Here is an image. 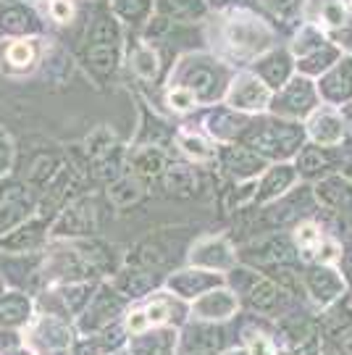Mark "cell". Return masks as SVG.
I'll return each instance as SVG.
<instances>
[{
  "label": "cell",
  "instance_id": "cell-19",
  "mask_svg": "<svg viewBox=\"0 0 352 355\" xmlns=\"http://www.w3.org/2000/svg\"><path fill=\"white\" fill-rule=\"evenodd\" d=\"M227 345V331L218 324L195 321L184 329V350L187 355H218Z\"/></svg>",
  "mask_w": 352,
  "mask_h": 355
},
{
  "label": "cell",
  "instance_id": "cell-43",
  "mask_svg": "<svg viewBox=\"0 0 352 355\" xmlns=\"http://www.w3.org/2000/svg\"><path fill=\"white\" fill-rule=\"evenodd\" d=\"M126 329L132 331V334H142V331L150 329V324H148L145 313H142V311H137V313H132V316L126 318Z\"/></svg>",
  "mask_w": 352,
  "mask_h": 355
},
{
  "label": "cell",
  "instance_id": "cell-33",
  "mask_svg": "<svg viewBox=\"0 0 352 355\" xmlns=\"http://www.w3.org/2000/svg\"><path fill=\"white\" fill-rule=\"evenodd\" d=\"M324 42H328L326 35L318 29L315 24H302L300 32H297V37H294V45H292V53L300 58L305 53L315 51V48H321Z\"/></svg>",
  "mask_w": 352,
  "mask_h": 355
},
{
  "label": "cell",
  "instance_id": "cell-51",
  "mask_svg": "<svg viewBox=\"0 0 352 355\" xmlns=\"http://www.w3.org/2000/svg\"><path fill=\"white\" fill-rule=\"evenodd\" d=\"M8 164V148L6 145H0V168Z\"/></svg>",
  "mask_w": 352,
  "mask_h": 355
},
{
  "label": "cell",
  "instance_id": "cell-11",
  "mask_svg": "<svg viewBox=\"0 0 352 355\" xmlns=\"http://www.w3.org/2000/svg\"><path fill=\"white\" fill-rule=\"evenodd\" d=\"M318 95L326 105H347L352 103V55H342L328 71L318 76Z\"/></svg>",
  "mask_w": 352,
  "mask_h": 355
},
{
  "label": "cell",
  "instance_id": "cell-27",
  "mask_svg": "<svg viewBox=\"0 0 352 355\" xmlns=\"http://www.w3.org/2000/svg\"><path fill=\"white\" fill-rule=\"evenodd\" d=\"M164 182H166V190L171 192V195L187 198V195H192L195 187H197V174H195V168L187 164H171V166H166Z\"/></svg>",
  "mask_w": 352,
  "mask_h": 355
},
{
  "label": "cell",
  "instance_id": "cell-44",
  "mask_svg": "<svg viewBox=\"0 0 352 355\" xmlns=\"http://www.w3.org/2000/svg\"><path fill=\"white\" fill-rule=\"evenodd\" d=\"M337 40H340V45H344L347 51H352V16L337 29Z\"/></svg>",
  "mask_w": 352,
  "mask_h": 355
},
{
  "label": "cell",
  "instance_id": "cell-36",
  "mask_svg": "<svg viewBox=\"0 0 352 355\" xmlns=\"http://www.w3.org/2000/svg\"><path fill=\"white\" fill-rule=\"evenodd\" d=\"M179 145H182V150L187 153L189 158H195V161H211L213 158V148H211V142L200 137V135H182L179 137Z\"/></svg>",
  "mask_w": 352,
  "mask_h": 355
},
{
  "label": "cell",
  "instance_id": "cell-37",
  "mask_svg": "<svg viewBox=\"0 0 352 355\" xmlns=\"http://www.w3.org/2000/svg\"><path fill=\"white\" fill-rule=\"evenodd\" d=\"M89 227H92V214L87 216V205H76L61 221V229H69V232H87Z\"/></svg>",
  "mask_w": 352,
  "mask_h": 355
},
{
  "label": "cell",
  "instance_id": "cell-21",
  "mask_svg": "<svg viewBox=\"0 0 352 355\" xmlns=\"http://www.w3.org/2000/svg\"><path fill=\"white\" fill-rule=\"evenodd\" d=\"M250 124V116L239 114L234 108H218L208 119L211 127V137H215L218 142H237L242 137V132Z\"/></svg>",
  "mask_w": 352,
  "mask_h": 355
},
{
  "label": "cell",
  "instance_id": "cell-42",
  "mask_svg": "<svg viewBox=\"0 0 352 355\" xmlns=\"http://www.w3.org/2000/svg\"><path fill=\"white\" fill-rule=\"evenodd\" d=\"M8 58H11L13 66H26L32 61V45L29 42H16L8 51Z\"/></svg>",
  "mask_w": 352,
  "mask_h": 355
},
{
  "label": "cell",
  "instance_id": "cell-28",
  "mask_svg": "<svg viewBox=\"0 0 352 355\" xmlns=\"http://www.w3.org/2000/svg\"><path fill=\"white\" fill-rule=\"evenodd\" d=\"M121 313V300L116 295H108L103 292L100 297L92 303V308L87 311V318H85V329H100L105 324H111L114 316Z\"/></svg>",
  "mask_w": 352,
  "mask_h": 355
},
{
  "label": "cell",
  "instance_id": "cell-18",
  "mask_svg": "<svg viewBox=\"0 0 352 355\" xmlns=\"http://www.w3.org/2000/svg\"><path fill=\"white\" fill-rule=\"evenodd\" d=\"M245 258L252 263H261V266H292L297 261V250H294V242L287 234H274L268 240H261L250 245L245 250Z\"/></svg>",
  "mask_w": 352,
  "mask_h": 355
},
{
  "label": "cell",
  "instance_id": "cell-8",
  "mask_svg": "<svg viewBox=\"0 0 352 355\" xmlns=\"http://www.w3.org/2000/svg\"><path fill=\"white\" fill-rule=\"evenodd\" d=\"M239 308H242V303H239V297L234 295V290L227 287V284H221V287H213V290H208L200 297H195L189 313H192L195 321L227 324V321H231V318L237 316Z\"/></svg>",
  "mask_w": 352,
  "mask_h": 355
},
{
  "label": "cell",
  "instance_id": "cell-16",
  "mask_svg": "<svg viewBox=\"0 0 352 355\" xmlns=\"http://www.w3.org/2000/svg\"><path fill=\"white\" fill-rule=\"evenodd\" d=\"M315 200L340 216H352V179L344 174H328L313 182Z\"/></svg>",
  "mask_w": 352,
  "mask_h": 355
},
{
  "label": "cell",
  "instance_id": "cell-17",
  "mask_svg": "<svg viewBox=\"0 0 352 355\" xmlns=\"http://www.w3.org/2000/svg\"><path fill=\"white\" fill-rule=\"evenodd\" d=\"M337 164L340 158L334 155V148H321V145H302L297 155H294V171L300 179H308V182H318V179L328 177L337 171Z\"/></svg>",
  "mask_w": 352,
  "mask_h": 355
},
{
  "label": "cell",
  "instance_id": "cell-35",
  "mask_svg": "<svg viewBox=\"0 0 352 355\" xmlns=\"http://www.w3.org/2000/svg\"><path fill=\"white\" fill-rule=\"evenodd\" d=\"M139 198H142V187H139L137 179H118L114 187H111V200L116 205H132L137 203Z\"/></svg>",
  "mask_w": 352,
  "mask_h": 355
},
{
  "label": "cell",
  "instance_id": "cell-5",
  "mask_svg": "<svg viewBox=\"0 0 352 355\" xmlns=\"http://www.w3.org/2000/svg\"><path fill=\"white\" fill-rule=\"evenodd\" d=\"M302 287L308 292V297L313 300L321 311H328L331 305H337L347 292V282L342 277L337 266L328 263H313L302 274Z\"/></svg>",
  "mask_w": 352,
  "mask_h": 355
},
{
  "label": "cell",
  "instance_id": "cell-13",
  "mask_svg": "<svg viewBox=\"0 0 352 355\" xmlns=\"http://www.w3.org/2000/svg\"><path fill=\"white\" fill-rule=\"evenodd\" d=\"M218 158H221V168L234 182H252L268 168V161L261 158L258 153H252L245 145H231V142L218 153Z\"/></svg>",
  "mask_w": 352,
  "mask_h": 355
},
{
  "label": "cell",
  "instance_id": "cell-10",
  "mask_svg": "<svg viewBox=\"0 0 352 355\" xmlns=\"http://www.w3.org/2000/svg\"><path fill=\"white\" fill-rule=\"evenodd\" d=\"M305 137L321 148H340L344 137V116L334 105H318L305 119Z\"/></svg>",
  "mask_w": 352,
  "mask_h": 355
},
{
  "label": "cell",
  "instance_id": "cell-39",
  "mask_svg": "<svg viewBox=\"0 0 352 355\" xmlns=\"http://www.w3.org/2000/svg\"><path fill=\"white\" fill-rule=\"evenodd\" d=\"M134 69H137L142 76H155V71H158V58H155V53L150 51V48H142V51H137V55H134Z\"/></svg>",
  "mask_w": 352,
  "mask_h": 355
},
{
  "label": "cell",
  "instance_id": "cell-2",
  "mask_svg": "<svg viewBox=\"0 0 352 355\" xmlns=\"http://www.w3.org/2000/svg\"><path fill=\"white\" fill-rule=\"evenodd\" d=\"M321 105V95L310 76H292L284 87H279L271 95L268 111L271 116L287 119V121H305Z\"/></svg>",
  "mask_w": 352,
  "mask_h": 355
},
{
  "label": "cell",
  "instance_id": "cell-22",
  "mask_svg": "<svg viewBox=\"0 0 352 355\" xmlns=\"http://www.w3.org/2000/svg\"><path fill=\"white\" fill-rule=\"evenodd\" d=\"M326 234H324V229L318 227L315 221L310 218H305L300 221L297 227H294V234H292V242H294V250H297V258L302 261H318V255L324 250V245H326Z\"/></svg>",
  "mask_w": 352,
  "mask_h": 355
},
{
  "label": "cell",
  "instance_id": "cell-52",
  "mask_svg": "<svg viewBox=\"0 0 352 355\" xmlns=\"http://www.w3.org/2000/svg\"><path fill=\"white\" fill-rule=\"evenodd\" d=\"M334 355H337V353H334Z\"/></svg>",
  "mask_w": 352,
  "mask_h": 355
},
{
  "label": "cell",
  "instance_id": "cell-50",
  "mask_svg": "<svg viewBox=\"0 0 352 355\" xmlns=\"http://www.w3.org/2000/svg\"><path fill=\"white\" fill-rule=\"evenodd\" d=\"M79 355H98V347H95V345H82V347H79Z\"/></svg>",
  "mask_w": 352,
  "mask_h": 355
},
{
  "label": "cell",
  "instance_id": "cell-6",
  "mask_svg": "<svg viewBox=\"0 0 352 355\" xmlns=\"http://www.w3.org/2000/svg\"><path fill=\"white\" fill-rule=\"evenodd\" d=\"M315 195L310 187H300L294 192H287L281 195L279 200L268 205H261L263 208V221L268 229H284V227H297L300 221H305L308 211L313 208Z\"/></svg>",
  "mask_w": 352,
  "mask_h": 355
},
{
  "label": "cell",
  "instance_id": "cell-46",
  "mask_svg": "<svg viewBox=\"0 0 352 355\" xmlns=\"http://www.w3.org/2000/svg\"><path fill=\"white\" fill-rule=\"evenodd\" d=\"M53 16L61 19V21H66V19L71 16V6H69L66 0H55V3H53Z\"/></svg>",
  "mask_w": 352,
  "mask_h": 355
},
{
  "label": "cell",
  "instance_id": "cell-34",
  "mask_svg": "<svg viewBox=\"0 0 352 355\" xmlns=\"http://www.w3.org/2000/svg\"><path fill=\"white\" fill-rule=\"evenodd\" d=\"M29 313V303L21 295H8L0 303V324H21Z\"/></svg>",
  "mask_w": 352,
  "mask_h": 355
},
{
  "label": "cell",
  "instance_id": "cell-47",
  "mask_svg": "<svg viewBox=\"0 0 352 355\" xmlns=\"http://www.w3.org/2000/svg\"><path fill=\"white\" fill-rule=\"evenodd\" d=\"M263 3H268L271 8H276V11L281 13H290L294 6H297V0H263Z\"/></svg>",
  "mask_w": 352,
  "mask_h": 355
},
{
  "label": "cell",
  "instance_id": "cell-30",
  "mask_svg": "<svg viewBox=\"0 0 352 355\" xmlns=\"http://www.w3.org/2000/svg\"><path fill=\"white\" fill-rule=\"evenodd\" d=\"M132 166L137 171L139 177L152 179V177H161L166 171V155L158 148H142V150L132 158Z\"/></svg>",
  "mask_w": 352,
  "mask_h": 355
},
{
  "label": "cell",
  "instance_id": "cell-49",
  "mask_svg": "<svg viewBox=\"0 0 352 355\" xmlns=\"http://www.w3.org/2000/svg\"><path fill=\"white\" fill-rule=\"evenodd\" d=\"M218 355H250V353H247L242 345H234V347H224V350H221Z\"/></svg>",
  "mask_w": 352,
  "mask_h": 355
},
{
  "label": "cell",
  "instance_id": "cell-45",
  "mask_svg": "<svg viewBox=\"0 0 352 355\" xmlns=\"http://www.w3.org/2000/svg\"><path fill=\"white\" fill-rule=\"evenodd\" d=\"M340 271H342V277H344V282L350 279L352 282V248L350 250H342V255H340Z\"/></svg>",
  "mask_w": 352,
  "mask_h": 355
},
{
  "label": "cell",
  "instance_id": "cell-9",
  "mask_svg": "<svg viewBox=\"0 0 352 355\" xmlns=\"http://www.w3.org/2000/svg\"><path fill=\"white\" fill-rule=\"evenodd\" d=\"M189 263L215 274H229L239 263V255L227 237H202L192 245Z\"/></svg>",
  "mask_w": 352,
  "mask_h": 355
},
{
  "label": "cell",
  "instance_id": "cell-23",
  "mask_svg": "<svg viewBox=\"0 0 352 355\" xmlns=\"http://www.w3.org/2000/svg\"><path fill=\"white\" fill-rule=\"evenodd\" d=\"M179 334L174 329H158L152 334H137L129 345V355H174Z\"/></svg>",
  "mask_w": 352,
  "mask_h": 355
},
{
  "label": "cell",
  "instance_id": "cell-31",
  "mask_svg": "<svg viewBox=\"0 0 352 355\" xmlns=\"http://www.w3.org/2000/svg\"><path fill=\"white\" fill-rule=\"evenodd\" d=\"M155 284H158V279H155V274H150V271H126L124 277L118 279V290L124 292L126 297H142Z\"/></svg>",
  "mask_w": 352,
  "mask_h": 355
},
{
  "label": "cell",
  "instance_id": "cell-41",
  "mask_svg": "<svg viewBox=\"0 0 352 355\" xmlns=\"http://www.w3.org/2000/svg\"><path fill=\"white\" fill-rule=\"evenodd\" d=\"M334 353L352 355V327H342L334 334Z\"/></svg>",
  "mask_w": 352,
  "mask_h": 355
},
{
  "label": "cell",
  "instance_id": "cell-20",
  "mask_svg": "<svg viewBox=\"0 0 352 355\" xmlns=\"http://www.w3.org/2000/svg\"><path fill=\"white\" fill-rule=\"evenodd\" d=\"M292 71H294V61H292V53L287 51H268L255 61V76L271 92L284 87L292 79Z\"/></svg>",
  "mask_w": 352,
  "mask_h": 355
},
{
  "label": "cell",
  "instance_id": "cell-29",
  "mask_svg": "<svg viewBox=\"0 0 352 355\" xmlns=\"http://www.w3.org/2000/svg\"><path fill=\"white\" fill-rule=\"evenodd\" d=\"M239 337H242V347L250 355H279V340L261 329L258 324L242 327Z\"/></svg>",
  "mask_w": 352,
  "mask_h": 355
},
{
  "label": "cell",
  "instance_id": "cell-48",
  "mask_svg": "<svg viewBox=\"0 0 352 355\" xmlns=\"http://www.w3.org/2000/svg\"><path fill=\"white\" fill-rule=\"evenodd\" d=\"M342 142H344L352 153V116L350 119H344V137H342Z\"/></svg>",
  "mask_w": 352,
  "mask_h": 355
},
{
  "label": "cell",
  "instance_id": "cell-3",
  "mask_svg": "<svg viewBox=\"0 0 352 355\" xmlns=\"http://www.w3.org/2000/svg\"><path fill=\"white\" fill-rule=\"evenodd\" d=\"M189 69H184L182 76V87L189 89L197 103H215L218 98L227 95L229 87V71L215 61H205V58H189Z\"/></svg>",
  "mask_w": 352,
  "mask_h": 355
},
{
  "label": "cell",
  "instance_id": "cell-15",
  "mask_svg": "<svg viewBox=\"0 0 352 355\" xmlns=\"http://www.w3.org/2000/svg\"><path fill=\"white\" fill-rule=\"evenodd\" d=\"M284 297H287V292H281L276 282L265 274H258L245 290L239 292V303H245L250 311L261 313V316H274Z\"/></svg>",
  "mask_w": 352,
  "mask_h": 355
},
{
  "label": "cell",
  "instance_id": "cell-1",
  "mask_svg": "<svg viewBox=\"0 0 352 355\" xmlns=\"http://www.w3.org/2000/svg\"><path fill=\"white\" fill-rule=\"evenodd\" d=\"M237 142L258 153L268 164H279L294 158L305 145V127H300V121H287L279 116H263L258 121L250 119V124Z\"/></svg>",
  "mask_w": 352,
  "mask_h": 355
},
{
  "label": "cell",
  "instance_id": "cell-38",
  "mask_svg": "<svg viewBox=\"0 0 352 355\" xmlns=\"http://www.w3.org/2000/svg\"><path fill=\"white\" fill-rule=\"evenodd\" d=\"M116 11L121 13L124 19H142L145 13L150 11V0H116Z\"/></svg>",
  "mask_w": 352,
  "mask_h": 355
},
{
  "label": "cell",
  "instance_id": "cell-4",
  "mask_svg": "<svg viewBox=\"0 0 352 355\" xmlns=\"http://www.w3.org/2000/svg\"><path fill=\"white\" fill-rule=\"evenodd\" d=\"M227 42L237 58H250L274 42V32L261 19L237 11V16L227 24Z\"/></svg>",
  "mask_w": 352,
  "mask_h": 355
},
{
  "label": "cell",
  "instance_id": "cell-12",
  "mask_svg": "<svg viewBox=\"0 0 352 355\" xmlns=\"http://www.w3.org/2000/svg\"><path fill=\"white\" fill-rule=\"evenodd\" d=\"M297 171L290 161H279V164H268L263 174H261V182H255V198H252V205H268L279 200L281 195L297 184Z\"/></svg>",
  "mask_w": 352,
  "mask_h": 355
},
{
  "label": "cell",
  "instance_id": "cell-40",
  "mask_svg": "<svg viewBox=\"0 0 352 355\" xmlns=\"http://www.w3.org/2000/svg\"><path fill=\"white\" fill-rule=\"evenodd\" d=\"M168 103H171V108L174 111H189V108H195V95L184 87H176L171 89V95H168Z\"/></svg>",
  "mask_w": 352,
  "mask_h": 355
},
{
  "label": "cell",
  "instance_id": "cell-26",
  "mask_svg": "<svg viewBox=\"0 0 352 355\" xmlns=\"http://www.w3.org/2000/svg\"><path fill=\"white\" fill-rule=\"evenodd\" d=\"M158 8L168 21H197L208 13L205 0H158Z\"/></svg>",
  "mask_w": 352,
  "mask_h": 355
},
{
  "label": "cell",
  "instance_id": "cell-14",
  "mask_svg": "<svg viewBox=\"0 0 352 355\" xmlns=\"http://www.w3.org/2000/svg\"><path fill=\"white\" fill-rule=\"evenodd\" d=\"M221 284H227V277L224 274H215V271H205V268H184V271H179L174 274L171 279H168V290L174 292V297L179 300H195V297H200L205 295L208 290H213V287H221Z\"/></svg>",
  "mask_w": 352,
  "mask_h": 355
},
{
  "label": "cell",
  "instance_id": "cell-24",
  "mask_svg": "<svg viewBox=\"0 0 352 355\" xmlns=\"http://www.w3.org/2000/svg\"><path fill=\"white\" fill-rule=\"evenodd\" d=\"M342 58V51L334 45V42H324L321 48H315V51L310 53H305V55H300L297 58V69H300V74L302 76H321L324 71H328L331 66L337 64Z\"/></svg>",
  "mask_w": 352,
  "mask_h": 355
},
{
  "label": "cell",
  "instance_id": "cell-25",
  "mask_svg": "<svg viewBox=\"0 0 352 355\" xmlns=\"http://www.w3.org/2000/svg\"><path fill=\"white\" fill-rule=\"evenodd\" d=\"M310 8H313V21L318 29L324 26V29H340L347 19H350V13H347V3L344 0H310Z\"/></svg>",
  "mask_w": 352,
  "mask_h": 355
},
{
  "label": "cell",
  "instance_id": "cell-32",
  "mask_svg": "<svg viewBox=\"0 0 352 355\" xmlns=\"http://www.w3.org/2000/svg\"><path fill=\"white\" fill-rule=\"evenodd\" d=\"M142 313H145L150 327H164V324H171V321H182V316H184V313H176L174 303L168 297H155L148 305V311H142Z\"/></svg>",
  "mask_w": 352,
  "mask_h": 355
},
{
  "label": "cell",
  "instance_id": "cell-7",
  "mask_svg": "<svg viewBox=\"0 0 352 355\" xmlns=\"http://www.w3.org/2000/svg\"><path fill=\"white\" fill-rule=\"evenodd\" d=\"M271 95L274 92L265 87L258 76L250 74V71H242V74H237L229 82L224 98H227L229 108L250 116V114H263V111H268Z\"/></svg>",
  "mask_w": 352,
  "mask_h": 355
}]
</instances>
